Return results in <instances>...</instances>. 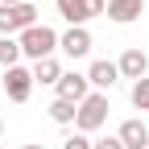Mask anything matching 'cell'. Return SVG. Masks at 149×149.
Instances as JSON below:
<instances>
[{"mask_svg": "<svg viewBox=\"0 0 149 149\" xmlns=\"http://www.w3.org/2000/svg\"><path fill=\"white\" fill-rule=\"evenodd\" d=\"M21 58H33V62H42V58H54V50H58V33H54L50 25L37 21L33 29H25L21 37Z\"/></svg>", "mask_w": 149, "mask_h": 149, "instance_id": "6da1fadb", "label": "cell"}, {"mask_svg": "<svg viewBox=\"0 0 149 149\" xmlns=\"http://www.w3.org/2000/svg\"><path fill=\"white\" fill-rule=\"evenodd\" d=\"M108 112H112V104H108V95L104 91H91V95L79 104V112H74V133H95V128H104L108 124Z\"/></svg>", "mask_w": 149, "mask_h": 149, "instance_id": "7a4b0ae2", "label": "cell"}, {"mask_svg": "<svg viewBox=\"0 0 149 149\" xmlns=\"http://www.w3.org/2000/svg\"><path fill=\"white\" fill-rule=\"evenodd\" d=\"M33 25H37L33 0H29V4H0V37H21Z\"/></svg>", "mask_w": 149, "mask_h": 149, "instance_id": "3957f363", "label": "cell"}, {"mask_svg": "<svg viewBox=\"0 0 149 149\" xmlns=\"http://www.w3.org/2000/svg\"><path fill=\"white\" fill-rule=\"evenodd\" d=\"M58 95L54 100H70V104H83L87 95H91V83H87V74H79V70H62V79H58Z\"/></svg>", "mask_w": 149, "mask_h": 149, "instance_id": "277c9868", "label": "cell"}, {"mask_svg": "<svg viewBox=\"0 0 149 149\" xmlns=\"http://www.w3.org/2000/svg\"><path fill=\"white\" fill-rule=\"evenodd\" d=\"M4 95H8L13 104H25V100L33 95V70H25V66L4 70Z\"/></svg>", "mask_w": 149, "mask_h": 149, "instance_id": "5b68a950", "label": "cell"}, {"mask_svg": "<svg viewBox=\"0 0 149 149\" xmlns=\"http://www.w3.org/2000/svg\"><path fill=\"white\" fill-rule=\"evenodd\" d=\"M87 83H91V91H104V95H108V91L120 83V66L108 62V58H95L87 66Z\"/></svg>", "mask_w": 149, "mask_h": 149, "instance_id": "8992f818", "label": "cell"}, {"mask_svg": "<svg viewBox=\"0 0 149 149\" xmlns=\"http://www.w3.org/2000/svg\"><path fill=\"white\" fill-rule=\"evenodd\" d=\"M58 50L66 54V58H87V54H91V33H87V25H74V29L58 33Z\"/></svg>", "mask_w": 149, "mask_h": 149, "instance_id": "52a82bcc", "label": "cell"}, {"mask_svg": "<svg viewBox=\"0 0 149 149\" xmlns=\"http://www.w3.org/2000/svg\"><path fill=\"white\" fill-rule=\"evenodd\" d=\"M116 66H120V79H145V74H149V54L141 50V46H128L124 54H120V58H116Z\"/></svg>", "mask_w": 149, "mask_h": 149, "instance_id": "ba28073f", "label": "cell"}, {"mask_svg": "<svg viewBox=\"0 0 149 149\" xmlns=\"http://www.w3.org/2000/svg\"><path fill=\"white\" fill-rule=\"evenodd\" d=\"M141 13H145V0H108V21H116V25H133L141 21Z\"/></svg>", "mask_w": 149, "mask_h": 149, "instance_id": "9c48e42d", "label": "cell"}, {"mask_svg": "<svg viewBox=\"0 0 149 149\" xmlns=\"http://www.w3.org/2000/svg\"><path fill=\"white\" fill-rule=\"evenodd\" d=\"M116 137H120L124 149H145V145H149V124H141V120L133 116V120H124V124H120V133H116Z\"/></svg>", "mask_w": 149, "mask_h": 149, "instance_id": "30bf717a", "label": "cell"}, {"mask_svg": "<svg viewBox=\"0 0 149 149\" xmlns=\"http://www.w3.org/2000/svg\"><path fill=\"white\" fill-rule=\"evenodd\" d=\"M54 8H58V17H62L70 29L91 21V13H87V4H83V0H54Z\"/></svg>", "mask_w": 149, "mask_h": 149, "instance_id": "8fae6325", "label": "cell"}, {"mask_svg": "<svg viewBox=\"0 0 149 149\" xmlns=\"http://www.w3.org/2000/svg\"><path fill=\"white\" fill-rule=\"evenodd\" d=\"M62 79V62L58 58H42V62H33V83H50V87H58Z\"/></svg>", "mask_w": 149, "mask_h": 149, "instance_id": "7c38bea8", "label": "cell"}, {"mask_svg": "<svg viewBox=\"0 0 149 149\" xmlns=\"http://www.w3.org/2000/svg\"><path fill=\"white\" fill-rule=\"evenodd\" d=\"M21 66V42L17 37H0V70Z\"/></svg>", "mask_w": 149, "mask_h": 149, "instance_id": "4fadbf2b", "label": "cell"}, {"mask_svg": "<svg viewBox=\"0 0 149 149\" xmlns=\"http://www.w3.org/2000/svg\"><path fill=\"white\" fill-rule=\"evenodd\" d=\"M46 112H50V120H54V124H62V128H66V124H74V112H79V104H70V100H54Z\"/></svg>", "mask_w": 149, "mask_h": 149, "instance_id": "5bb4252c", "label": "cell"}, {"mask_svg": "<svg viewBox=\"0 0 149 149\" xmlns=\"http://www.w3.org/2000/svg\"><path fill=\"white\" fill-rule=\"evenodd\" d=\"M128 100H133V108H137V112H149V74L133 83V91H128Z\"/></svg>", "mask_w": 149, "mask_h": 149, "instance_id": "9a60e30c", "label": "cell"}, {"mask_svg": "<svg viewBox=\"0 0 149 149\" xmlns=\"http://www.w3.org/2000/svg\"><path fill=\"white\" fill-rule=\"evenodd\" d=\"M62 149H91V137H87V133H70V137L62 141Z\"/></svg>", "mask_w": 149, "mask_h": 149, "instance_id": "2e32d148", "label": "cell"}, {"mask_svg": "<svg viewBox=\"0 0 149 149\" xmlns=\"http://www.w3.org/2000/svg\"><path fill=\"white\" fill-rule=\"evenodd\" d=\"M83 4H87L91 17H104V13H108V0H83Z\"/></svg>", "mask_w": 149, "mask_h": 149, "instance_id": "e0dca14e", "label": "cell"}, {"mask_svg": "<svg viewBox=\"0 0 149 149\" xmlns=\"http://www.w3.org/2000/svg\"><path fill=\"white\" fill-rule=\"evenodd\" d=\"M91 149H124L120 137H104V141H91Z\"/></svg>", "mask_w": 149, "mask_h": 149, "instance_id": "ac0fdd59", "label": "cell"}, {"mask_svg": "<svg viewBox=\"0 0 149 149\" xmlns=\"http://www.w3.org/2000/svg\"><path fill=\"white\" fill-rule=\"evenodd\" d=\"M0 4H29V0H0Z\"/></svg>", "mask_w": 149, "mask_h": 149, "instance_id": "d6986e66", "label": "cell"}, {"mask_svg": "<svg viewBox=\"0 0 149 149\" xmlns=\"http://www.w3.org/2000/svg\"><path fill=\"white\" fill-rule=\"evenodd\" d=\"M21 149H46V145H37V141H33V145H21Z\"/></svg>", "mask_w": 149, "mask_h": 149, "instance_id": "ffe728a7", "label": "cell"}, {"mask_svg": "<svg viewBox=\"0 0 149 149\" xmlns=\"http://www.w3.org/2000/svg\"><path fill=\"white\" fill-rule=\"evenodd\" d=\"M0 91H4V70H0Z\"/></svg>", "mask_w": 149, "mask_h": 149, "instance_id": "44dd1931", "label": "cell"}, {"mask_svg": "<svg viewBox=\"0 0 149 149\" xmlns=\"http://www.w3.org/2000/svg\"><path fill=\"white\" fill-rule=\"evenodd\" d=\"M0 137H4V116H0Z\"/></svg>", "mask_w": 149, "mask_h": 149, "instance_id": "7402d4cb", "label": "cell"}]
</instances>
